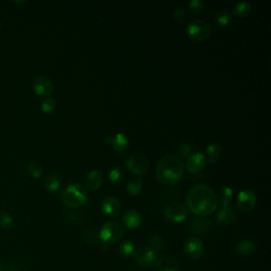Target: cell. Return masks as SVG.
<instances>
[{"label": "cell", "instance_id": "1", "mask_svg": "<svg viewBox=\"0 0 271 271\" xmlns=\"http://www.w3.org/2000/svg\"><path fill=\"white\" fill-rule=\"evenodd\" d=\"M186 203L191 211L198 216L212 214L218 207L216 193L212 188L204 183H199L189 190L186 196Z\"/></svg>", "mask_w": 271, "mask_h": 271}, {"label": "cell", "instance_id": "2", "mask_svg": "<svg viewBox=\"0 0 271 271\" xmlns=\"http://www.w3.org/2000/svg\"><path fill=\"white\" fill-rule=\"evenodd\" d=\"M185 173V164L180 157L167 155L159 160L156 168V177L165 186H173L180 181Z\"/></svg>", "mask_w": 271, "mask_h": 271}, {"label": "cell", "instance_id": "3", "mask_svg": "<svg viewBox=\"0 0 271 271\" xmlns=\"http://www.w3.org/2000/svg\"><path fill=\"white\" fill-rule=\"evenodd\" d=\"M60 198H62L65 206L71 209L80 208L87 203L88 194L84 186L80 183H71L65 187L60 192Z\"/></svg>", "mask_w": 271, "mask_h": 271}, {"label": "cell", "instance_id": "4", "mask_svg": "<svg viewBox=\"0 0 271 271\" xmlns=\"http://www.w3.org/2000/svg\"><path fill=\"white\" fill-rule=\"evenodd\" d=\"M211 25L209 22L203 19H194L192 20L186 29V33L188 37L196 42H202L209 38L211 35Z\"/></svg>", "mask_w": 271, "mask_h": 271}, {"label": "cell", "instance_id": "5", "mask_svg": "<svg viewBox=\"0 0 271 271\" xmlns=\"http://www.w3.org/2000/svg\"><path fill=\"white\" fill-rule=\"evenodd\" d=\"M124 234V227L116 221L105 223L100 230L99 238L105 244H113L120 241Z\"/></svg>", "mask_w": 271, "mask_h": 271}, {"label": "cell", "instance_id": "6", "mask_svg": "<svg viewBox=\"0 0 271 271\" xmlns=\"http://www.w3.org/2000/svg\"><path fill=\"white\" fill-rule=\"evenodd\" d=\"M126 167L132 173L141 176L150 168V160L142 153H133L127 157Z\"/></svg>", "mask_w": 271, "mask_h": 271}, {"label": "cell", "instance_id": "7", "mask_svg": "<svg viewBox=\"0 0 271 271\" xmlns=\"http://www.w3.org/2000/svg\"><path fill=\"white\" fill-rule=\"evenodd\" d=\"M164 217L172 223H182L188 216L187 207L181 203H172L163 210Z\"/></svg>", "mask_w": 271, "mask_h": 271}, {"label": "cell", "instance_id": "8", "mask_svg": "<svg viewBox=\"0 0 271 271\" xmlns=\"http://www.w3.org/2000/svg\"><path fill=\"white\" fill-rule=\"evenodd\" d=\"M135 260L142 267H150L156 264L158 255L148 246H141L135 250Z\"/></svg>", "mask_w": 271, "mask_h": 271}, {"label": "cell", "instance_id": "9", "mask_svg": "<svg viewBox=\"0 0 271 271\" xmlns=\"http://www.w3.org/2000/svg\"><path fill=\"white\" fill-rule=\"evenodd\" d=\"M32 87L36 94L41 97H50L54 90V86L50 78L46 75H36L32 80Z\"/></svg>", "mask_w": 271, "mask_h": 271}, {"label": "cell", "instance_id": "10", "mask_svg": "<svg viewBox=\"0 0 271 271\" xmlns=\"http://www.w3.org/2000/svg\"><path fill=\"white\" fill-rule=\"evenodd\" d=\"M257 204V195L251 190H243L241 191L238 199H237V206L241 212L248 213L255 209Z\"/></svg>", "mask_w": 271, "mask_h": 271}, {"label": "cell", "instance_id": "11", "mask_svg": "<svg viewBox=\"0 0 271 271\" xmlns=\"http://www.w3.org/2000/svg\"><path fill=\"white\" fill-rule=\"evenodd\" d=\"M183 250H185V253L190 259L198 260L199 258L203 257L205 247L202 241L195 237H192V238H189L185 242V245H183Z\"/></svg>", "mask_w": 271, "mask_h": 271}, {"label": "cell", "instance_id": "12", "mask_svg": "<svg viewBox=\"0 0 271 271\" xmlns=\"http://www.w3.org/2000/svg\"><path fill=\"white\" fill-rule=\"evenodd\" d=\"M208 163L207 156L200 152L192 153L188 156L187 159V171L191 174L198 173L206 167Z\"/></svg>", "mask_w": 271, "mask_h": 271}, {"label": "cell", "instance_id": "13", "mask_svg": "<svg viewBox=\"0 0 271 271\" xmlns=\"http://www.w3.org/2000/svg\"><path fill=\"white\" fill-rule=\"evenodd\" d=\"M102 211L110 217H117L122 212V205L115 196H105L102 200Z\"/></svg>", "mask_w": 271, "mask_h": 271}, {"label": "cell", "instance_id": "14", "mask_svg": "<svg viewBox=\"0 0 271 271\" xmlns=\"http://www.w3.org/2000/svg\"><path fill=\"white\" fill-rule=\"evenodd\" d=\"M105 141L107 142V144H111L113 150L118 154H124L128 150L129 146L128 137L123 133H119L115 137L106 136L105 137Z\"/></svg>", "mask_w": 271, "mask_h": 271}, {"label": "cell", "instance_id": "15", "mask_svg": "<svg viewBox=\"0 0 271 271\" xmlns=\"http://www.w3.org/2000/svg\"><path fill=\"white\" fill-rule=\"evenodd\" d=\"M191 232L196 235H204L210 229V222L204 216L193 217L191 221Z\"/></svg>", "mask_w": 271, "mask_h": 271}, {"label": "cell", "instance_id": "16", "mask_svg": "<svg viewBox=\"0 0 271 271\" xmlns=\"http://www.w3.org/2000/svg\"><path fill=\"white\" fill-rule=\"evenodd\" d=\"M104 181L103 173L100 170H92L88 174H87L85 179L86 188L89 190H98L101 188Z\"/></svg>", "mask_w": 271, "mask_h": 271}, {"label": "cell", "instance_id": "17", "mask_svg": "<svg viewBox=\"0 0 271 271\" xmlns=\"http://www.w3.org/2000/svg\"><path fill=\"white\" fill-rule=\"evenodd\" d=\"M141 223L142 216L137 210H129L123 216V224L128 229H136Z\"/></svg>", "mask_w": 271, "mask_h": 271}, {"label": "cell", "instance_id": "18", "mask_svg": "<svg viewBox=\"0 0 271 271\" xmlns=\"http://www.w3.org/2000/svg\"><path fill=\"white\" fill-rule=\"evenodd\" d=\"M235 216L237 215H235L234 209L230 206H227V207H223L221 211L217 213L215 220L217 224L226 226V225L231 224L235 220Z\"/></svg>", "mask_w": 271, "mask_h": 271}, {"label": "cell", "instance_id": "19", "mask_svg": "<svg viewBox=\"0 0 271 271\" xmlns=\"http://www.w3.org/2000/svg\"><path fill=\"white\" fill-rule=\"evenodd\" d=\"M156 271H179L177 262L172 258H158L156 264L154 265Z\"/></svg>", "mask_w": 271, "mask_h": 271}, {"label": "cell", "instance_id": "20", "mask_svg": "<svg viewBox=\"0 0 271 271\" xmlns=\"http://www.w3.org/2000/svg\"><path fill=\"white\" fill-rule=\"evenodd\" d=\"M62 177H60V175L57 173L48 174L45 180H43L46 189L51 192V193H56L59 188L62 187Z\"/></svg>", "mask_w": 271, "mask_h": 271}, {"label": "cell", "instance_id": "21", "mask_svg": "<svg viewBox=\"0 0 271 271\" xmlns=\"http://www.w3.org/2000/svg\"><path fill=\"white\" fill-rule=\"evenodd\" d=\"M235 249H237V252L239 255L243 257H249L256 252L257 245L250 240H244L237 245Z\"/></svg>", "mask_w": 271, "mask_h": 271}, {"label": "cell", "instance_id": "22", "mask_svg": "<svg viewBox=\"0 0 271 271\" xmlns=\"http://www.w3.org/2000/svg\"><path fill=\"white\" fill-rule=\"evenodd\" d=\"M148 247L152 248L155 252H161L164 251L165 248H167V245H165V242L163 240V238L159 234H151L150 237H148Z\"/></svg>", "mask_w": 271, "mask_h": 271}, {"label": "cell", "instance_id": "23", "mask_svg": "<svg viewBox=\"0 0 271 271\" xmlns=\"http://www.w3.org/2000/svg\"><path fill=\"white\" fill-rule=\"evenodd\" d=\"M216 195H217L218 203L221 202L223 207H227V206H229V204L231 203V200L233 198V190L228 186H223L221 187L220 190H218Z\"/></svg>", "mask_w": 271, "mask_h": 271}, {"label": "cell", "instance_id": "24", "mask_svg": "<svg viewBox=\"0 0 271 271\" xmlns=\"http://www.w3.org/2000/svg\"><path fill=\"white\" fill-rule=\"evenodd\" d=\"M223 153V146L220 143H211L207 147V155H208V162L216 163L218 158H220Z\"/></svg>", "mask_w": 271, "mask_h": 271}, {"label": "cell", "instance_id": "25", "mask_svg": "<svg viewBox=\"0 0 271 271\" xmlns=\"http://www.w3.org/2000/svg\"><path fill=\"white\" fill-rule=\"evenodd\" d=\"M143 188V180L141 177H135L130 179L127 183L126 190L130 196H137L138 194L141 193Z\"/></svg>", "mask_w": 271, "mask_h": 271}, {"label": "cell", "instance_id": "26", "mask_svg": "<svg viewBox=\"0 0 271 271\" xmlns=\"http://www.w3.org/2000/svg\"><path fill=\"white\" fill-rule=\"evenodd\" d=\"M232 20L231 13L227 10H220L215 14V21L220 27H227Z\"/></svg>", "mask_w": 271, "mask_h": 271}, {"label": "cell", "instance_id": "27", "mask_svg": "<svg viewBox=\"0 0 271 271\" xmlns=\"http://www.w3.org/2000/svg\"><path fill=\"white\" fill-rule=\"evenodd\" d=\"M233 14L239 17H245L247 16L251 11V5L247 1H240L235 3L233 6Z\"/></svg>", "mask_w": 271, "mask_h": 271}, {"label": "cell", "instance_id": "28", "mask_svg": "<svg viewBox=\"0 0 271 271\" xmlns=\"http://www.w3.org/2000/svg\"><path fill=\"white\" fill-rule=\"evenodd\" d=\"M119 251L123 257L129 258L135 253V245L132 241H124L120 244Z\"/></svg>", "mask_w": 271, "mask_h": 271}, {"label": "cell", "instance_id": "29", "mask_svg": "<svg viewBox=\"0 0 271 271\" xmlns=\"http://www.w3.org/2000/svg\"><path fill=\"white\" fill-rule=\"evenodd\" d=\"M55 106H56L55 99L52 98V97H48L42 101V103L40 105V108L43 113H51V112H53V110L55 109Z\"/></svg>", "mask_w": 271, "mask_h": 271}, {"label": "cell", "instance_id": "30", "mask_svg": "<svg viewBox=\"0 0 271 271\" xmlns=\"http://www.w3.org/2000/svg\"><path fill=\"white\" fill-rule=\"evenodd\" d=\"M28 170H29V173L31 174V176L35 179L40 178L42 175V171H43L41 164L38 163L37 161L30 162L28 165Z\"/></svg>", "mask_w": 271, "mask_h": 271}, {"label": "cell", "instance_id": "31", "mask_svg": "<svg viewBox=\"0 0 271 271\" xmlns=\"http://www.w3.org/2000/svg\"><path fill=\"white\" fill-rule=\"evenodd\" d=\"M13 225V217L7 212H0V228L8 229Z\"/></svg>", "mask_w": 271, "mask_h": 271}, {"label": "cell", "instance_id": "32", "mask_svg": "<svg viewBox=\"0 0 271 271\" xmlns=\"http://www.w3.org/2000/svg\"><path fill=\"white\" fill-rule=\"evenodd\" d=\"M122 177H123V172H122L121 168H113L109 174H108V179L112 183H119L122 180Z\"/></svg>", "mask_w": 271, "mask_h": 271}, {"label": "cell", "instance_id": "33", "mask_svg": "<svg viewBox=\"0 0 271 271\" xmlns=\"http://www.w3.org/2000/svg\"><path fill=\"white\" fill-rule=\"evenodd\" d=\"M204 3L200 0H192L189 3V10L192 15H198L200 12L203 11Z\"/></svg>", "mask_w": 271, "mask_h": 271}, {"label": "cell", "instance_id": "34", "mask_svg": "<svg viewBox=\"0 0 271 271\" xmlns=\"http://www.w3.org/2000/svg\"><path fill=\"white\" fill-rule=\"evenodd\" d=\"M84 239H85L86 243H88L90 245H97V243H98V235L95 234V232L92 230L86 231L84 234Z\"/></svg>", "mask_w": 271, "mask_h": 271}, {"label": "cell", "instance_id": "35", "mask_svg": "<svg viewBox=\"0 0 271 271\" xmlns=\"http://www.w3.org/2000/svg\"><path fill=\"white\" fill-rule=\"evenodd\" d=\"M178 152H179V155L181 157H185V158H187V157L191 154L192 152V145L190 143H181L179 146H178Z\"/></svg>", "mask_w": 271, "mask_h": 271}, {"label": "cell", "instance_id": "36", "mask_svg": "<svg viewBox=\"0 0 271 271\" xmlns=\"http://www.w3.org/2000/svg\"><path fill=\"white\" fill-rule=\"evenodd\" d=\"M174 18L178 22H181L183 20V17H185V8L182 6H177L174 11Z\"/></svg>", "mask_w": 271, "mask_h": 271}, {"label": "cell", "instance_id": "37", "mask_svg": "<svg viewBox=\"0 0 271 271\" xmlns=\"http://www.w3.org/2000/svg\"><path fill=\"white\" fill-rule=\"evenodd\" d=\"M0 271H3V267H2V265H0Z\"/></svg>", "mask_w": 271, "mask_h": 271}]
</instances>
